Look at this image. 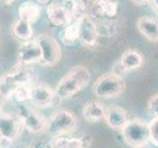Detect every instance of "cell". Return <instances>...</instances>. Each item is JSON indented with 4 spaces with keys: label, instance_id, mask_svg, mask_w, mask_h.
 I'll return each instance as SVG.
<instances>
[{
    "label": "cell",
    "instance_id": "1",
    "mask_svg": "<svg viewBox=\"0 0 158 148\" xmlns=\"http://www.w3.org/2000/svg\"><path fill=\"white\" fill-rule=\"evenodd\" d=\"M91 80V73L83 65L72 67L64 75L56 87L58 99H69L81 92Z\"/></svg>",
    "mask_w": 158,
    "mask_h": 148
},
{
    "label": "cell",
    "instance_id": "2",
    "mask_svg": "<svg viewBox=\"0 0 158 148\" xmlns=\"http://www.w3.org/2000/svg\"><path fill=\"white\" fill-rule=\"evenodd\" d=\"M35 77V71L28 64L18 63L11 71L0 77V95L5 100L12 98L15 91L26 84H31Z\"/></svg>",
    "mask_w": 158,
    "mask_h": 148
},
{
    "label": "cell",
    "instance_id": "3",
    "mask_svg": "<svg viewBox=\"0 0 158 148\" xmlns=\"http://www.w3.org/2000/svg\"><path fill=\"white\" fill-rule=\"evenodd\" d=\"M78 127L76 115L67 109L56 110L48 120L46 132L52 136H60L71 134Z\"/></svg>",
    "mask_w": 158,
    "mask_h": 148
},
{
    "label": "cell",
    "instance_id": "4",
    "mask_svg": "<svg viewBox=\"0 0 158 148\" xmlns=\"http://www.w3.org/2000/svg\"><path fill=\"white\" fill-rule=\"evenodd\" d=\"M15 115L19 118L22 126L31 133L46 132L48 120L40 113L38 108L26 103H17Z\"/></svg>",
    "mask_w": 158,
    "mask_h": 148
},
{
    "label": "cell",
    "instance_id": "5",
    "mask_svg": "<svg viewBox=\"0 0 158 148\" xmlns=\"http://www.w3.org/2000/svg\"><path fill=\"white\" fill-rule=\"evenodd\" d=\"M126 81L123 77L110 72L100 76L93 85V93L101 99H114L121 96L126 91Z\"/></svg>",
    "mask_w": 158,
    "mask_h": 148
},
{
    "label": "cell",
    "instance_id": "6",
    "mask_svg": "<svg viewBox=\"0 0 158 148\" xmlns=\"http://www.w3.org/2000/svg\"><path fill=\"white\" fill-rule=\"evenodd\" d=\"M122 133L126 143L131 147H143L150 142L149 123L141 118L130 120Z\"/></svg>",
    "mask_w": 158,
    "mask_h": 148
},
{
    "label": "cell",
    "instance_id": "7",
    "mask_svg": "<svg viewBox=\"0 0 158 148\" xmlns=\"http://www.w3.org/2000/svg\"><path fill=\"white\" fill-rule=\"evenodd\" d=\"M35 39L42 48V58L39 63L48 67L58 64L62 56V51L56 39L48 34H40Z\"/></svg>",
    "mask_w": 158,
    "mask_h": 148
},
{
    "label": "cell",
    "instance_id": "8",
    "mask_svg": "<svg viewBox=\"0 0 158 148\" xmlns=\"http://www.w3.org/2000/svg\"><path fill=\"white\" fill-rule=\"evenodd\" d=\"M56 90L44 83L30 84L29 102L38 109H48L56 105L57 101Z\"/></svg>",
    "mask_w": 158,
    "mask_h": 148
},
{
    "label": "cell",
    "instance_id": "9",
    "mask_svg": "<svg viewBox=\"0 0 158 148\" xmlns=\"http://www.w3.org/2000/svg\"><path fill=\"white\" fill-rule=\"evenodd\" d=\"M78 24V41L87 47L95 46L98 41V29L89 14H83L76 20Z\"/></svg>",
    "mask_w": 158,
    "mask_h": 148
},
{
    "label": "cell",
    "instance_id": "10",
    "mask_svg": "<svg viewBox=\"0 0 158 148\" xmlns=\"http://www.w3.org/2000/svg\"><path fill=\"white\" fill-rule=\"evenodd\" d=\"M22 125L15 113L0 111V132L5 141H16L21 133Z\"/></svg>",
    "mask_w": 158,
    "mask_h": 148
},
{
    "label": "cell",
    "instance_id": "11",
    "mask_svg": "<svg viewBox=\"0 0 158 148\" xmlns=\"http://www.w3.org/2000/svg\"><path fill=\"white\" fill-rule=\"evenodd\" d=\"M18 63L32 65L39 63L42 58V48L36 39H29L19 44L17 51Z\"/></svg>",
    "mask_w": 158,
    "mask_h": 148
},
{
    "label": "cell",
    "instance_id": "12",
    "mask_svg": "<svg viewBox=\"0 0 158 148\" xmlns=\"http://www.w3.org/2000/svg\"><path fill=\"white\" fill-rule=\"evenodd\" d=\"M105 121L107 125L113 130H122L130 121L127 112L120 106H112L106 110Z\"/></svg>",
    "mask_w": 158,
    "mask_h": 148
},
{
    "label": "cell",
    "instance_id": "13",
    "mask_svg": "<svg viewBox=\"0 0 158 148\" xmlns=\"http://www.w3.org/2000/svg\"><path fill=\"white\" fill-rule=\"evenodd\" d=\"M136 27L138 32L148 41L158 43V18L142 16L137 20Z\"/></svg>",
    "mask_w": 158,
    "mask_h": 148
},
{
    "label": "cell",
    "instance_id": "14",
    "mask_svg": "<svg viewBox=\"0 0 158 148\" xmlns=\"http://www.w3.org/2000/svg\"><path fill=\"white\" fill-rule=\"evenodd\" d=\"M106 107L99 101L86 103L82 109V116L88 122H98L105 117Z\"/></svg>",
    "mask_w": 158,
    "mask_h": 148
},
{
    "label": "cell",
    "instance_id": "15",
    "mask_svg": "<svg viewBox=\"0 0 158 148\" xmlns=\"http://www.w3.org/2000/svg\"><path fill=\"white\" fill-rule=\"evenodd\" d=\"M19 18L25 20L32 25L36 23L41 17V7L40 4L36 1H24L20 4L18 9Z\"/></svg>",
    "mask_w": 158,
    "mask_h": 148
},
{
    "label": "cell",
    "instance_id": "16",
    "mask_svg": "<svg viewBox=\"0 0 158 148\" xmlns=\"http://www.w3.org/2000/svg\"><path fill=\"white\" fill-rule=\"evenodd\" d=\"M11 32L14 38H16L21 42L32 39L34 36V30L32 27V24L20 18L16 22L13 23Z\"/></svg>",
    "mask_w": 158,
    "mask_h": 148
},
{
    "label": "cell",
    "instance_id": "17",
    "mask_svg": "<svg viewBox=\"0 0 158 148\" xmlns=\"http://www.w3.org/2000/svg\"><path fill=\"white\" fill-rule=\"evenodd\" d=\"M120 61L123 68L128 72L131 70H135L142 65L143 56L135 49L131 48L123 53Z\"/></svg>",
    "mask_w": 158,
    "mask_h": 148
},
{
    "label": "cell",
    "instance_id": "18",
    "mask_svg": "<svg viewBox=\"0 0 158 148\" xmlns=\"http://www.w3.org/2000/svg\"><path fill=\"white\" fill-rule=\"evenodd\" d=\"M82 138L76 137H65L64 135L56 136L51 142L52 147L56 148H82L85 145Z\"/></svg>",
    "mask_w": 158,
    "mask_h": 148
},
{
    "label": "cell",
    "instance_id": "19",
    "mask_svg": "<svg viewBox=\"0 0 158 148\" xmlns=\"http://www.w3.org/2000/svg\"><path fill=\"white\" fill-rule=\"evenodd\" d=\"M60 39L64 44L70 46L78 41V24L76 21L71 22L64 26L60 33Z\"/></svg>",
    "mask_w": 158,
    "mask_h": 148
},
{
    "label": "cell",
    "instance_id": "20",
    "mask_svg": "<svg viewBox=\"0 0 158 148\" xmlns=\"http://www.w3.org/2000/svg\"><path fill=\"white\" fill-rule=\"evenodd\" d=\"M30 96V84L20 86L16 91H15L13 98L17 103H26L29 102Z\"/></svg>",
    "mask_w": 158,
    "mask_h": 148
},
{
    "label": "cell",
    "instance_id": "21",
    "mask_svg": "<svg viewBox=\"0 0 158 148\" xmlns=\"http://www.w3.org/2000/svg\"><path fill=\"white\" fill-rule=\"evenodd\" d=\"M148 123H149L150 142L155 146H158V117H155Z\"/></svg>",
    "mask_w": 158,
    "mask_h": 148
},
{
    "label": "cell",
    "instance_id": "22",
    "mask_svg": "<svg viewBox=\"0 0 158 148\" xmlns=\"http://www.w3.org/2000/svg\"><path fill=\"white\" fill-rule=\"evenodd\" d=\"M147 109L152 115L158 117V93L150 97V99L148 100Z\"/></svg>",
    "mask_w": 158,
    "mask_h": 148
},
{
    "label": "cell",
    "instance_id": "23",
    "mask_svg": "<svg viewBox=\"0 0 158 148\" xmlns=\"http://www.w3.org/2000/svg\"><path fill=\"white\" fill-rule=\"evenodd\" d=\"M112 72L117 74V75H118V76H121V77H123V75H125V74H127V71L126 70L125 68H123V66L122 65L121 61L118 60V61H116L115 64H114Z\"/></svg>",
    "mask_w": 158,
    "mask_h": 148
},
{
    "label": "cell",
    "instance_id": "24",
    "mask_svg": "<svg viewBox=\"0 0 158 148\" xmlns=\"http://www.w3.org/2000/svg\"><path fill=\"white\" fill-rule=\"evenodd\" d=\"M149 0H131L132 3H135L136 5H142V4H145L146 2H148Z\"/></svg>",
    "mask_w": 158,
    "mask_h": 148
},
{
    "label": "cell",
    "instance_id": "25",
    "mask_svg": "<svg viewBox=\"0 0 158 148\" xmlns=\"http://www.w3.org/2000/svg\"><path fill=\"white\" fill-rule=\"evenodd\" d=\"M4 101H5V99L0 95V111H1V109L3 107V104H4Z\"/></svg>",
    "mask_w": 158,
    "mask_h": 148
},
{
    "label": "cell",
    "instance_id": "26",
    "mask_svg": "<svg viewBox=\"0 0 158 148\" xmlns=\"http://www.w3.org/2000/svg\"><path fill=\"white\" fill-rule=\"evenodd\" d=\"M151 1H152L153 5H154V7H155V9H156V11H157V13H158V0H151Z\"/></svg>",
    "mask_w": 158,
    "mask_h": 148
},
{
    "label": "cell",
    "instance_id": "27",
    "mask_svg": "<svg viewBox=\"0 0 158 148\" xmlns=\"http://www.w3.org/2000/svg\"><path fill=\"white\" fill-rule=\"evenodd\" d=\"M2 1L5 3V4H7V5H10V4H12L15 0H2Z\"/></svg>",
    "mask_w": 158,
    "mask_h": 148
},
{
    "label": "cell",
    "instance_id": "28",
    "mask_svg": "<svg viewBox=\"0 0 158 148\" xmlns=\"http://www.w3.org/2000/svg\"><path fill=\"white\" fill-rule=\"evenodd\" d=\"M5 141V139H4V137L2 136V134H1V132H0V146L2 145V143Z\"/></svg>",
    "mask_w": 158,
    "mask_h": 148
},
{
    "label": "cell",
    "instance_id": "29",
    "mask_svg": "<svg viewBox=\"0 0 158 148\" xmlns=\"http://www.w3.org/2000/svg\"><path fill=\"white\" fill-rule=\"evenodd\" d=\"M51 1H52H52H53V0H51Z\"/></svg>",
    "mask_w": 158,
    "mask_h": 148
}]
</instances>
